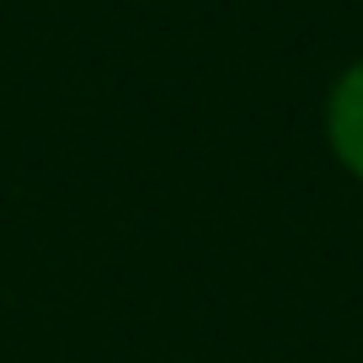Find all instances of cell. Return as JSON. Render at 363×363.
Masks as SVG:
<instances>
[{"label": "cell", "mask_w": 363, "mask_h": 363, "mask_svg": "<svg viewBox=\"0 0 363 363\" xmlns=\"http://www.w3.org/2000/svg\"><path fill=\"white\" fill-rule=\"evenodd\" d=\"M331 139H337L342 160L352 171H363V65L342 80L337 102H331Z\"/></svg>", "instance_id": "obj_1"}]
</instances>
